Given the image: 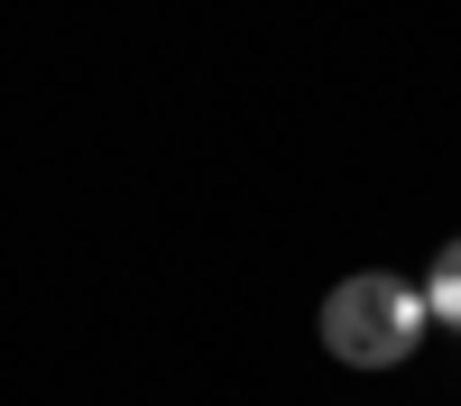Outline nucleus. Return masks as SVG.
I'll return each instance as SVG.
<instances>
[{
    "label": "nucleus",
    "mask_w": 461,
    "mask_h": 406,
    "mask_svg": "<svg viewBox=\"0 0 461 406\" xmlns=\"http://www.w3.org/2000/svg\"><path fill=\"white\" fill-rule=\"evenodd\" d=\"M425 332H434L425 286H406V277H388V268L341 277V286L323 295V351H332L341 369H397Z\"/></svg>",
    "instance_id": "f257e3e1"
},
{
    "label": "nucleus",
    "mask_w": 461,
    "mask_h": 406,
    "mask_svg": "<svg viewBox=\"0 0 461 406\" xmlns=\"http://www.w3.org/2000/svg\"><path fill=\"white\" fill-rule=\"evenodd\" d=\"M425 314H434L443 332H461V240L434 249V268H425Z\"/></svg>",
    "instance_id": "f03ea898"
}]
</instances>
